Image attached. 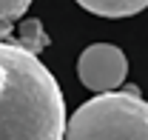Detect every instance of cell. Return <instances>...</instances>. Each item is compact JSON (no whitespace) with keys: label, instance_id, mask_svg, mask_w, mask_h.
I'll return each mask as SVG.
<instances>
[{"label":"cell","instance_id":"cell-1","mask_svg":"<svg viewBox=\"0 0 148 140\" xmlns=\"http://www.w3.org/2000/svg\"><path fill=\"white\" fill-rule=\"evenodd\" d=\"M66 103L34 52L0 43V140H63Z\"/></svg>","mask_w":148,"mask_h":140},{"label":"cell","instance_id":"cell-2","mask_svg":"<svg viewBox=\"0 0 148 140\" xmlns=\"http://www.w3.org/2000/svg\"><path fill=\"white\" fill-rule=\"evenodd\" d=\"M63 140H148V103L134 86L97 94L69 117Z\"/></svg>","mask_w":148,"mask_h":140},{"label":"cell","instance_id":"cell-3","mask_svg":"<svg viewBox=\"0 0 148 140\" xmlns=\"http://www.w3.org/2000/svg\"><path fill=\"white\" fill-rule=\"evenodd\" d=\"M77 74H80V83L97 94L117 91L128 74V60L123 49L111 43H94L88 49H83L77 60Z\"/></svg>","mask_w":148,"mask_h":140},{"label":"cell","instance_id":"cell-4","mask_svg":"<svg viewBox=\"0 0 148 140\" xmlns=\"http://www.w3.org/2000/svg\"><path fill=\"white\" fill-rule=\"evenodd\" d=\"M77 3L100 17H131L148 6V0H77Z\"/></svg>","mask_w":148,"mask_h":140},{"label":"cell","instance_id":"cell-5","mask_svg":"<svg viewBox=\"0 0 148 140\" xmlns=\"http://www.w3.org/2000/svg\"><path fill=\"white\" fill-rule=\"evenodd\" d=\"M29 6L32 0H0V29L14 32V23L29 12Z\"/></svg>","mask_w":148,"mask_h":140},{"label":"cell","instance_id":"cell-6","mask_svg":"<svg viewBox=\"0 0 148 140\" xmlns=\"http://www.w3.org/2000/svg\"><path fill=\"white\" fill-rule=\"evenodd\" d=\"M14 43H20L23 49H29V52H40L49 40H46V35H43V29H40V23L37 20H26L23 26H20V37L14 40Z\"/></svg>","mask_w":148,"mask_h":140},{"label":"cell","instance_id":"cell-7","mask_svg":"<svg viewBox=\"0 0 148 140\" xmlns=\"http://www.w3.org/2000/svg\"><path fill=\"white\" fill-rule=\"evenodd\" d=\"M14 37V32H6V29H0V43H9Z\"/></svg>","mask_w":148,"mask_h":140}]
</instances>
